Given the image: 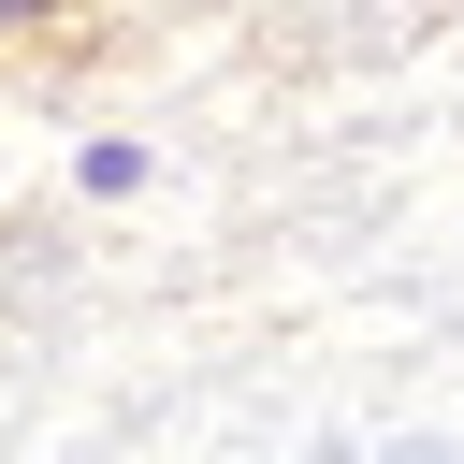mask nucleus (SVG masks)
Instances as JSON below:
<instances>
[{
    "label": "nucleus",
    "instance_id": "nucleus-1",
    "mask_svg": "<svg viewBox=\"0 0 464 464\" xmlns=\"http://www.w3.org/2000/svg\"><path fill=\"white\" fill-rule=\"evenodd\" d=\"M145 174H160V160H145L130 130H87V145H72V203H130Z\"/></svg>",
    "mask_w": 464,
    "mask_h": 464
},
{
    "label": "nucleus",
    "instance_id": "nucleus-2",
    "mask_svg": "<svg viewBox=\"0 0 464 464\" xmlns=\"http://www.w3.org/2000/svg\"><path fill=\"white\" fill-rule=\"evenodd\" d=\"M44 14H72V0H0V29H44Z\"/></svg>",
    "mask_w": 464,
    "mask_h": 464
}]
</instances>
